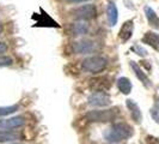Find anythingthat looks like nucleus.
Returning <instances> with one entry per match:
<instances>
[{"mask_svg": "<svg viewBox=\"0 0 159 144\" xmlns=\"http://www.w3.org/2000/svg\"><path fill=\"white\" fill-rule=\"evenodd\" d=\"M89 31V25L85 23H74L72 25V34L75 36L85 35Z\"/></svg>", "mask_w": 159, "mask_h": 144, "instance_id": "obj_17", "label": "nucleus"}, {"mask_svg": "<svg viewBox=\"0 0 159 144\" xmlns=\"http://www.w3.org/2000/svg\"><path fill=\"white\" fill-rule=\"evenodd\" d=\"M151 115L153 119L159 122V103H156L154 107L151 109Z\"/></svg>", "mask_w": 159, "mask_h": 144, "instance_id": "obj_21", "label": "nucleus"}, {"mask_svg": "<svg viewBox=\"0 0 159 144\" xmlns=\"http://www.w3.org/2000/svg\"><path fill=\"white\" fill-rule=\"evenodd\" d=\"M15 144H20V143H15Z\"/></svg>", "mask_w": 159, "mask_h": 144, "instance_id": "obj_25", "label": "nucleus"}, {"mask_svg": "<svg viewBox=\"0 0 159 144\" xmlns=\"http://www.w3.org/2000/svg\"><path fill=\"white\" fill-rule=\"evenodd\" d=\"M25 125L24 117H13L8 119H0V130L8 131L13 128H19Z\"/></svg>", "mask_w": 159, "mask_h": 144, "instance_id": "obj_7", "label": "nucleus"}, {"mask_svg": "<svg viewBox=\"0 0 159 144\" xmlns=\"http://www.w3.org/2000/svg\"><path fill=\"white\" fill-rule=\"evenodd\" d=\"M97 49H98V45L95 41L88 40V39L79 40L73 43V52L75 54H91V53H95Z\"/></svg>", "mask_w": 159, "mask_h": 144, "instance_id": "obj_5", "label": "nucleus"}, {"mask_svg": "<svg viewBox=\"0 0 159 144\" xmlns=\"http://www.w3.org/2000/svg\"><path fill=\"white\" fill-rule=\"evenodd\" d=\"M42 13H43V15H41V16L43 17V19L35 18V19H37V22H36V25H37V26H52V28H60V25L57 24V22H55V21L49 16V15L44 13V12H43V10H42Z\"/></svg>", "mask_w": 159, "mask_h": 144, "instance_id": "obj_14", "label": "nucleus"}, {"mask_svg": "<svg viewBox=\"0 0 159 144\" xmlns=\"http://www.w3.org/2000/svg\"><path fill=\"white\" fill-rule=\"evenodd\" d=\"M141 41H143V43H146V45L151 46L153 49H156V50L159 52V34L153 31H147L143 35Z\"/></svg>", "mask_w": 159, "mask_h": 144, "instance_id": "obj_11", "label": "nucleus"}, {"mask_svg": "<svg viewBox=\"0 0 159 144\" xmlns=\"http://www.w3.org/2000/svg\"><path fill=\"white\" fill-rule=\"evenodd\" d=\"M2 32V24H0V34Z\"/></svg>", "mask_w": 159, "mask_h": 144, "instance_id": "obj_24", "label": "nucleus"}, {"mask_svg": "<svg viewBox=\"0 0 159 144\" xmlns=\"http://www.w3.org/2000/svg\"><path fill=\"white\" fill-rule=\"evenodd\" d=\"M22 135L18 132H12V131H0V143L4 142H12V141H17L20 139Z\"/></svg>", "mask_w": 159, "mask_h": 144, "instance_id": "obj_15", "label": "nucleus"}, {"mask_svg": "<svg viewBox=\"0 0 159 144\" xmlns=\"http://www.w3.org/2000/svg\"><path fill=\"white\" fill-rule=\"evenodd\" d=\"M143 11H145V16L148 21V24L154 29H159V17L156 13V11L150 6H145Z\"/></svg>", "mask_w": 159, "mask_h": 144, "instance_id": "obj_13", "label": "nucleus"}, {"mask_svg": "<svg viewBox=\"0 0 159 144\" xmlns=\"http://www.w3.org/2000/svg\"><path fill=\"white\" fill-rule=\"evenodd\" d=\"M107 17L110 26H115L119 21V10L114 1H109L107 5Z\"/></svg>", "mask_w": 159, "mask_h": 144, "instance_id": "obj_9", "label": "nucleus"}, {"mask_svg": "<svg viewBox=\"0 0 159 144\" xmlns=\"http://www.w3.org/2000/svg\"><path fill=\"white\" fill-rule=\"evenodd\" d=\"M12 64H13L12 58H10V56H7V55L0 56V67H4V66H11Z\"/></svg>", "mask_w": 159, "mask_h": 144, "instance_id": "obj_19", "label": "nucleus"}, {"mask_svg": "<svg viewBox=\"0 0 159 144\" xmlns=\"http://www.w3.org/2000/svg\"><path fill=\"white\" fill-rule=\"evenodd\" d=\"M18 109V106L13 104V106H6V107H0V117H5L8 114H12Z\"/></svg>", "mask_w": 159, "mask_h": 144, "instance_id": "obj_18", "label": "nucleus"}, {"mask_svg": "<svg viewBox=\"0 0 159 144\" xmlns=\"http://www.w3.org/2000/svg\"><path fill=\"white\" fill-rule=\"evenodd\" d=\"M117 88L122 94L128 95L132 91V82L127 77H121L117 79Z\"/></svg>", "mask_w": 159, "mask_h": 144, "instance_id": "obj_16", "label": "nucleus"}, {"mask_svg": "<svg viewBox=\"0 0 159 144\" xmlns=\"http://www.w3.org/2000/svg\"><path fill=\"white\" fill-rule=\"evenodd\" d=\"M133 52H135L138 55L140 56H146L147 55V52H146V49H143L141 46H139V45H135V46H133V47L130 48Z\"/></svg>", "mask_w": 159, "mask_h": 144, "instance_id": "obj_20", "label": "nucleus"}, {"mask_svg": "<svg viewBox=\"0 0 159 144\" xmlns=\"http://www.w3.org/2000/svg\"><path fill=\"white\" fill-rule=\"evenodd\" d=\"M119 115L117 108L111 109H93L86 113V119L89 121H95V122H109L114 121Z\"/></svg>", "mask_w": 159, "mask_h": 144, "instance_id": "obj_3", "label": "nucleus"}, {"mask_svg": "<svg viewBox=\"0 0 159 144\" xmlns=\"http://www.w3.org/2000/svg\"><path fill=\"white\" fill-rule=\"evenodd\" d=\"M126 104H127L128 109L130 112V115H132L133 120L135 121L136 124H140L141 120H143V114H141V111H140L139 106L136 104V102H134L133 100H127Z\"/></svg>", "mask_w": 159, "mask_h": 144, "instance_id": "obj_12", "label": "nucleus"}, {"mask_svg": "<svg viewBox=\"0 0 159 144\" xmlns=\"http://www.w3.org/2000/svg\"><path fill=\"white\" fill-rule=\"evenodd\" d=\"M6 50H7V46L4 42H0V54L1 53H5Z\"/></svg>", "mask_w": 159, "mask_h": 144, "instance_id": "obj_22", "label": "nucleus"}, {"mask_svg": "<svg viewBox=\"0 0 159 144\" xmlns=\"http://www.w3.org/2000/svg\"><path fill=\"white\" fill-rule=\"evenodd\" d=\"M132 136H133V128L126 122H116L111 127L108 128V131L104 133L105 139L112 143H119L122 141H126Z\"/></svg>", "mask_w": 159, "mask_h": 144, "instance_id": "obj_1", "label": "nucleus"}, {"mask_svg": "<svg viewBox=\"0 0 159 144\" xmlns=\"http://www.w3.org/2000/svg\"><path fill=\"white\" fill-rule=\"evenodd\" d=\"M133 31H134V22H133L132 19H129V21H127V22H125L123 25L121 26L120 32H119V36H120V39H121V41L127 42V41L132 37Z\"/></svg>", "mask_w": 159, "mask_h": 144, "instance_id": "obj_10", "label": "nucleus"}, {"mask_svg": "<svg viewBox=\"0 0 159 144\" xmlns=\"http://www.w3.org/2000/svg\"><path fill=\"white\" fill-rule=\"evenodd\" d=\"M107 66H108V60L107 58L102 55L89 56L81 61V69L85 72H90V73H99L104 71Z\"/></svg>", "mask_w": 159, "mask_h": 144, "instance_id": "obj_2", "label": "nucleus"}, {"mask_svg": "<svg viewBox=\"0 0 159 144\" xmlns=\"http://www.w3.org/2000/svg\"><path fill=\"white\" fill-rule=\"evenodd\" d=\"M129 65H130L132 70H133V72H134V74L136 76V78L140 80L146 88H150V87H151V80H150L148 77H147V74L143 72V69L136 64L135 61H133V60H132V61H129Z\"/></svg>", "mask_w": 159, "mask_h": 144, "instance_id": "obj_8", "label": "nucleus"}, {"mask_svg": "<svg viewBox=\"0 0 159 144\" xmlns=\"http://www.w3.org/2000/svg\"><path fill=\"white\" fill-rule=\"evenodd\" d=\"M68 2H72V4H79V2H85V1H89V0H66Z\"/></svg>", "mask_w": 159, "mask_h": 144, "instance_id": "obj_23", "label": "nucleus"}, {"mask_svg": "<svg viewBox=\"0 0 159 144\" xmlns=\"http://www.w3.org/2000/svg\"><path fill=\"white\" fill-rule=\"evenodd\" d=\"M89 104L92 107H107L110 104V96L107 91H93L89 96Z\"/></svg>", "mask_w": 159, "mask_h": 144, "instance_id": "obj_6", "label": "nucleus"}, {"mask_svg": "<svg viewBox=\"0 0 159 144\" xmlns=\"http://www.w3.org/2000/svg\"><path fill=\"white\" fill-rule=\"evenodd\" d=\"M71 16L75 21H90L97 16V7L93 4H85L71 11Z\"/></svg>", "mask_w": 159, "mask_h": 144, "instance_id": "obj_4", "label": "nucleus"}]
</instances>
